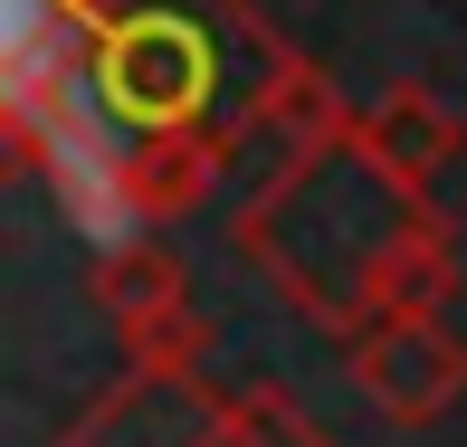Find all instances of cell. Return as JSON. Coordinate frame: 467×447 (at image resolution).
<instances>
[{"instance_id":"6da1fadb","label":"cell","mask_w":467,"mask_h":447,"mask_svg":"<svg viewBox=\"0 0 467 447\" xmlns=\"http://www.w3.org/2000/svg\"><path fill=\"white\" fill-rule=\"evenodd\" d=\"M87 86L115 124L162 134V124H201L220 96V38L182 10V0H143V10L105 19L87 38Z\"/></svg>"},{"instance_id":"7a4b0ae2","label":"cell","mask_w":467,"mask_h":447,"mask_svg":"<svg viewBox=\"0 0 467 447\" xmlns=\"http://www.w3.org/2000/svg\"><path fill=\"white\" fill-rule=\"evenodd\" d=\"M57 447H267V391L229 400V391H210L201 371L191 381L124 371Z\"/></svg>"},{"instance_id":"3957f363","label":"cell","mask_w":467,"mask_h":447,"mask_svg":"<svg viewBox=\"0 0 467 447\" xmlns=\"http://www.w3.org/2000/svg\"><path fill=\"white\" fill-rule=\"evenodd\" d=\"M353 153H363V172L391 190V200H430L439 172L467 153V115L430 76H400V86H381L363 115H353Z\"/></svg>"},{"instance_id":"277c9868","label":"cell","mask_w":467,"mask_h":447,"mask_svg":"<svg viewBox=\"0 0 467 447\" xmlns=\"http://www.w3.org/2000/svg\"><path fill=\"white\" fill-rule=\"evenodd\" d=\"M344 371H353V391H363L391 429H430V419L458 410V391H467V343L449 324H372V333L344 343Z\"/></svg>"},{"instance_id":"5b68a950","label":"cell","mask_w":467,"mask_h":447,"mask_svg":"<svg viewBox=\"0 0 467 447\" xmlns=\"http://www.w3.org/2000/svg\"><path fill=\"white\" fill-rule=\"evenodd\" d=\"M449 305H458V229L439 219V200H410L400 229L353 276V314L372 333V324H449Z\"/></svg>"},{"instance_id":"8992f818","label":"cell","mask_w":467,"mask_h":447,"mask_svg":"<svg viewBox=\"0 0 467 447\" xmlns=\"http://www.w3.org/2000/svg\"><path fill=\"white\" fill-rule=\"evenodd\" d=\"M220 162H229V134H210V124L134 134V143L115 153V209H124V229L191 219V209L210 200V181H220Z\"/></svg>"},{"instance_id":"52a82bcc","label":"cell","mask_w":467,"mask_h":447,"mask_svg":"<svg viewBox=\"0 0 467 447\" xmlns=\"http://www.w3.org/2000/svg\"><path fill=\"white\" fill-rule=\"evenodd\" d=\"M239 134H277L286 153H325V143H353V105H344V86H334L306 48L277 38V48L258 57V86H248Z\"/></svg>"},{"instance_id":"ba28073f","label":"cell","mask_w":467,"mask_h":447,"mask_svg":"<svg viewBox=\"0 0 467 447\" xmlns=\"http://www.w3.org/2000/svg\"><path fill=\"white\" fill-rule=\"evenodd\" d=\"M87 295L105 305V324H134V314H153V305H182V295H191L182 248H172V239H153V229H124V239H105V248H96Z\"/></svg>"},{"instance_id":"9c48e42d","label":"cell","mask_w":467,"mask_h":447,"mask_svg":"<svg viewBox=\"0 0 467 447\" xmlns=\"http://www.w3.org/2000/svg\"><path fill=\"white\" fill-rule=\"evenodd\" d=\"M115 343H124V371L191 381V371H201V352H210V314L182 295V305H153V314H134V324H115Z\"/></svg>"},{"instance_id":"30bf717a","label":"cell","mask_w":467,"mask_h":447,"mask_svg":"<svg viewBox=\"0 0 467 447\" xmlns=\"http://www.w3.org/2000/svg\"><path fill=\"white\" fill-rule=\"evenodd\" d=\"M258 391H267V447H334V438H325V429H315V419L277 391V381H258Z\"/></svg>"}]
</instances>
